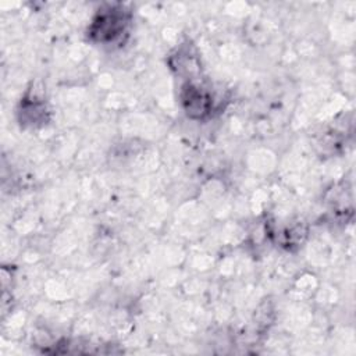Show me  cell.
I'll return each mask as SVG.
<instances>
[{
    "label": "cell",
    "mask_w": 356,
    "mask_h": 356,
    "mask_svg": "<svg viewBox=\"0 0 356 356\" xmlns=\"http://www.w3.org/2000/svg\"><path fill=\"white\" fill-rule=\"evenodd\" d=\"M182 103L186 113L193 118L204 117L213 104L209 93L204 92L203 88H199L192 83H188L184 88Z\"/></svg>",
    "instance_id": "cell-2"
},
{
    "label": "cell",
    "mask_w": 356,
    "mask_h": 356,
    "mask_svg": "<svg viewBox=\"0 0 356 356\" xmlns=\"http://www.w3.org/2000/svg\"><path fill=\"white\" fill-rule=\"evenodd\" d=\"M125 24V13L121 8H111L97 15L93 21L90 33L97 36V40L100 42H110L118 38L120 32L124 31Z\"/></svg>",
    "instance_id": "cell-1"
}]
</instances>
